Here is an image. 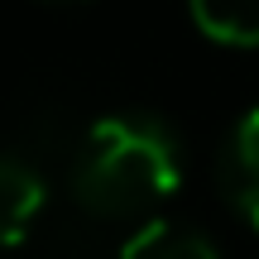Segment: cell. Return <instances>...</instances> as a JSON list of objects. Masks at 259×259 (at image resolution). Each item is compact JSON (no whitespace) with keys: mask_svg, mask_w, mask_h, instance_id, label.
<instances>
[{"mask_svg":"<svg viewBox=\"0 0 259 259\" xmlns=\"http://www.w3.org/2000/svg\"><path fill=\"white\" fill-rule=\"evenodd\" d=\"M183 178L178 139L158 115H106L87 130L72 158V197L96 221H130L173 197Z\"/></svg>","mask_w":259,"mask_h":259,"instance_id":"cell-1","label":"cell"},{"mask_svg":"<svg viewBox=\"0 0 259 259\" xmlns=\"http://www.w3.org/2000/svg\"><path fill=\"white\" fill-rule=\"evenodd\" d=\"M192 19L206 38L231 48H254L259 44V0H187Z\"/></svg>","mask_w":259,"mask_h":259,"instance_id":"cell-4","label":"cell"},{"mask_svg":"<svg viewBox=\"0 0 259 259\" xmlns=\"http://www.w3.org/2000/svg\"><path fill=\"white\" fill-rule=\"evenodd\" d=\"M38 211H44V178L15 158H0V250L24 240Z\"/></svg>","mask_w":259,"mask_h":259,"instance_id":"cell-3","label":"cell"},{"mask_svg":"<svg viewBox=\"0 0 259 259\" xmlns=\"http://www.w3.org/2000/svg\"><path fill=\"white\" fill-rule=\"evenodd\" d=\"M120 259H221L216 245L206 235L187 231V226H168V221H149L144 231H135L125 240Z\"/></svg>","mask_w":259,"mask_h":259,"instance_id":"cell-5","label":"cell"},{"mask_svg":"<svg viewBox=\"0 0 259 259\" xmlns=\"http://www.w3.org/2000/svg\"><path fill=\"white\" fill-rule=\"evenodd\" d=\"M221 178H226V197H231V206L259 231V111H250L240 125H235Z\"/></svg>","mask_w":259,"mask_h":259,"instance_id":"cell-2","label":"cell"}]
</instances>
